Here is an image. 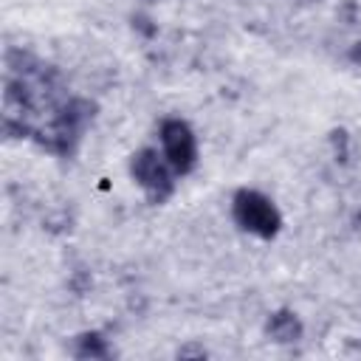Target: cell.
Returning <instances> with one entry per match:
<instances>
[{
    "label": "cell",
    "mask_w": 361,
    "mask_h": 361,
    "mask_svg": "<svg viewBox=\"0 0 361 361\" xmlns=\"http://www.w3.org/2000/svg\"><path fill=\"white\" fill-rule=\"evenodd\" d=\"M234 220L257 237H274L282 226V217L271 203V197L254 189H243L234 195Z\"/></svg>",
    "instance_id": "1"
},
{
    "label": "cell",
    "mask_w": 361,
    "mask_h": 361,
    "mask_svg": "<svg viewBox=\"0 0 361 361\" xmlns=\"http://www.w3.org/2000/svg\"><path fill=\"white\" fill-rule=\"evenodd\" d=\"M130 172L133 178L138 180V186L147 192V197L152 203H161L172 195V175H169V166L161 161V155L155 149H141L133 155V164H130Z\"/></svg>",
    "instance_id": "2"
},
{
    "label": "cell",
    "mask_w": 361,
    "mask_h": 361,
    "mask_svg": "<svg viewBox=\"0 0 361 361\" xmlns=\"http://www.w3.org/2000/svg\"><path fill=\"white\" fill-rule=\"evenodd\" d=\"M161 144H164V158L175 172H189L197 161V144L186 121L169 118L161 124Z\"/></svg>",
    "instance_id": "3"
},
{
    "label": "cell",
    "mask_w": 361,
    "mask_h": 361,
    "mask_svg": "<svg viewBox=\"0 0 361 361\" xmlns=\"http://www.w3.org/2000/svg\"><path fill=\"white\" fill-rule=\"evenodd\" d=\"M268 336L274 338V341H296L299 336H302V324H299V319L293 316V313H288V310H279V313H274L271 316V322H268Z\"/></svg>",
    "instance_id": "4"
},
{
    "label": "cell",
    "mask_w": 361,
    "mask_h": 361,
    "mask_svg": "<svg viewBox=\"0 0 361 361\" xmlns=\"http://www.w3.org/2000/svg\"><path fill=\"white\" fill-rule=\"evenodd\" d=\"M79 355H90V358H102V355H107L104 338H99L96 333L82 336V338H79Z\"/></svg>",
    "instance_id": "5"
},
{
    "label": "cell",
    "mask_w": 361,
    "mask_h": 361,
    "mask_svg": "<svg viewBox=\"0 0 361 361\" xmlns=\"http://www.w3.org/2000/svg\"><path fill=\"white\" fill-rule=\"evenodd\" d=\"M350 59L361 65V42H358V45H353V51H350Z\"/></svg>",
    "instance_id": "6"
}]
</instances>
